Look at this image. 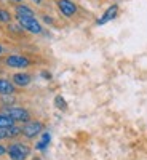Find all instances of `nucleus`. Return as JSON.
Segmentation results:
<instances>
[{"mask_svg":"<svg viewBox=\"0 0 147 160\" xmlns=\"http://www.w3.org/2000/svg\"><path fill=\"white\" fill-rule=\"evenodd\" d=\"M11 82H13V85L18 87V88H26V87L31 85L32 75L27 74V72H16V74L11 75Z\"/></svg>","mask_w":147,"mask_h":160,"instance_id":"obj_7","label":"nucleus"},{"mask_svg":"<svg viewBox=\"0 0 147 160\" xmlns=\"http://www.w3.org/2000/svg\"><path fill=\"white\" fill-rule=\"evenodd\" d=\"M50 139H51V136H50V133L43 131V133H42V139H40V141L37 142V146H35V148H37L38 151H42V149H45L47 146L50 144Z\"/></svg>","mask_w":147,"mask_h":160,"instance_id":"obj_12","label":"nucleus"},{"mask_svg":"<svg viewBox=\"0 0 147 160\" xmlns=\"http://www.w3.org/2000/svg\"><path fill=\"white\" fill-rule=\"evenodd\" d=\"M43 21H45L47 24H53V22H55V19H53V18H50L48 15H43Z\"/></svg>","mask_w":147,"mask_h":160,"instance_id":"obj_17","label":"nucleus"},{"mask_svg":"<svg viewBox=\"0 0 147 160\" xmlns=\"http://www.w3.org/2000/svg\"><path fill=\"white\" fill-rule=\"evenodd\" d=\"M42 77H45V78H51V74H50V72H42Z\"/></svg>","mask_w":147,"mask_h":160,"instance_id":"obj_19","label":"nucleus"},{"mask_svg":"<svg viewBox=\"0 0 147 160\" xmlns=\"http://www.w3.org/2000/svg\"><path fill=\"white\" fill-rule=\"evenodd\" d=\"M11 19H13L11 13L5 8H0V24H10Z\"/></svg>","mask_w":147,"mask_h":160,"instance_id":"obj_13","label":"nucleus"},{"mask_svg":"<svg viewBox=\"0 0 147 160\" xmlns=\"http://www.w3.org/2000/svg\"><path fill=\"white\" fill-rule=\"evenodd\" d=\"M7 154L10 160H26L31 154V148L22 142H13L7 148Z\"/></svg>","mask_w":147,"mask_h":160,"instance_id":"obj_3","label":"nucleus"},{"mask_svg":"<svg viewBox=\"0 0 147 160\" xmlns=\"http://www.w3.org/2000/svg\"><path fill=\"white\" fill-rule=\"evenodd\" d=\"M7 138V128H0V141Z\"/></svg>","mask_w":147,"mask_h":160,"instance_id":"obj_16","label":"nucleus"},{"mask_svg":"<svg viewBox=\"0 0 147 160\" xmlns=\"http://www.w3.org/2000/svg\"><path fill=\"white\" fill-rule=\"evenodd\" d=\"M15 13L16 15H22V16H35V11L24 3H18L16 8H15Z\"/></svg>","mask_w":147,"mask_h":160,"instance_id":"obj_10","label":"nucleus"},{"mask_svg":"<svg viewBox=\"0 0 147 160\" xmlns=\"http://www.w3.org/2000/svg\"><path fill=\"white\" fill-rule=\"evenodd\" d=\"M55 106H56L59 111H67V102H66V99H64L61 95H58V96L55 98Z\"/></svg>","mask_w":147,"mask_h":160,"instance_id":"obj_15","label":"nucleus"},{"mask_svg":"<svg viewBox=\"0 0 147 160\" xmlns=\"http://www.w3.org/2000/svg\"><path fill=\"white\" fill-rule=\"evenodd\" d=\"M16 93V87L13 85L11 80L2 78L0 77V96H5V95H15Z\"/></svg>","mask_w":147,"mask_h":160,"instance_id":"obj_9","label":"nucleus"},{"mask_svg":"<svg viewBox=\"0 0 147 160\" xmlns=\"http://www.w3.org/2000/svg\"><path fill=\"white\" fill-rule=\"evenodd\" d=\"M5 66L10 69H26V68H29V66L32 64V61L27 58V56H24V55H8L5 59H3Z\"/></svg>","mask_w":147,"mask_h":160,"instance_id":"obj_4","label":"nucleus"},{"mask_svg":"<svg viewBox=\"0 0 147 160\" xmlns=\"http://www.w3.org/2000/svg\"><path fill=\"white\" fill-rule=\"evenodd\" d=\"M2 112L5 115H8L10 118H13L15 122H29L31 120V112L27 109L24 108H19V106H5V108L2 109Z\"/></svg>","mask_w":147,"mask_h":160,"instance_id":"obj_2","label":"nucleus"},{"mask_svg":"<svg viewBox=\"0 0 147 160\" xmlns=\"http://www.w3.org/2000/svg\"><path fill=\"white\" fill-rule=\"evenodd\" d=\"M58 10L61 11V15L64 18H74L78 11L77 5L72 0H58Z\"/></svg>","mask_w":147,"mask_h":160,"instance_id":"obj_6","label":"nucleus"},{"mask_svg":"<svg viewBox=\"0 0 147 160\" xmlns=\"http://www.w3.org/2000/svg\"><path fill=\"white\" fill-rule=\"evenodd\" d=\"M19 135H22V130H21L19 127L13 125V127L7 128V138H16V136H19Z\"/></svg>","mask_w":147,"mask_h":160,"instance_id":"obj_14","label":"nucleus"},{"mask_svg":"<svg viewBox=\"0 0 147 160\" xmlns=\"http://www.w3.org/2000/svg\"><path fill=\"white\" fill-rule=\"evenodd\" d=\"M5 154H7V148H5L3 144H0V157L5 155Z\"/></svg>","mask_w":147,"mask_h":160,"instance_id":"obj_18","label":"nucleus"},{"mask_svg":"<svg viewBox=\"0 0 147 160\" xmlns=\"http://www.w3.org/2000/svg\"><path fill=\"white\" fill-rule=\"evenodd\" d=\"M16 122L13 118H10L8 115H5L2 111H0V128H10V127H13Z\"/></svg>","mask_w":147,"mask_h":160,"instance_id":"obj_11","label":"nucleus"},{"mask_svg":"<svg viewBox=\"0 0 147 160\" xmlns=\"http://www.w3.org/2000/svg\"><path fill=\"white\" fill-rule=\"evenodd\" d=\"M117 15H118V5H117V3H114V5H110L107 10L104 11V15L96 21V24H98V26L105 24V22H109V21L115 19V18H117Z\"/></svg>","mask_w":147,"mask_h":160,"instance_id":"obj_8","label":"nucleus"},{"mask_svg":"<svg viewBox=\"0 0 147 160\" xmlns=\"http://www.w3.org/2000/svg\"><path fill=\"white\" fill-rule=\"evenodd\" d=\"M18 24L24 29V32H29V34H34V35H38L43 32V28L42 24L38 22V19L35 16H22V15H16L15 16Z\"/></svg>","mask_w":147,"mask_h":160,"instance_id":"obj_1","label":"nucleus"},{"mask_svg":"<svg viewBox=\"0 0 147 160\" xmlns=\"http://www.w3.org/2000/svg\"><path fill=\"white\" fill-rule=\"evenodd\" d=\"M21 130H22V136H26L27 139H32L43 133V123L38 122V120H29V122H26L22 125Z\"/></svg>","mask_w":147,"mask_h":160,"instance_id":"obj_5","label":"nucleus"},{"mask_svg":"<svg viewBox=\"0 0 147 160\" xmlns=\"http://www.w3.org/2000/svg\"><path fill=\"white\" fill-rule=\"evenodd\" d=\"M13 2H18V3H21V2H22V0H13Z\"/></svg>","mask_w":147,"mask_h":160,"instance_id":"obj_22","label":"nucleus"},{"mask_svg":"<svg viewBox=\"0 0 147 160\" xmlns=\"http://www.w3.org/2000/svg\"><path fill=\"white\" fill-rule=\"evenodd\" d=\"M3 53H5V48H3V45H0V56H2Z\"/></svg>","mask_w":147,"mask_h":160,"instance_id":"obj_20","label":"nucleus"},{"mask_svg":"<svg viewBox=\"0 0 147 160\" xmlns=\"http://www.w3.org/2000/svg\"><path fill=\"white\" fill-rule=\"evenodd\" d=\"M32 2H34L35 5H42V0H32Z\"/></svg>","mask_w":147,"mask_h":160,"instance_id":"obj_21","label":"nucleus"}]
</instances>
